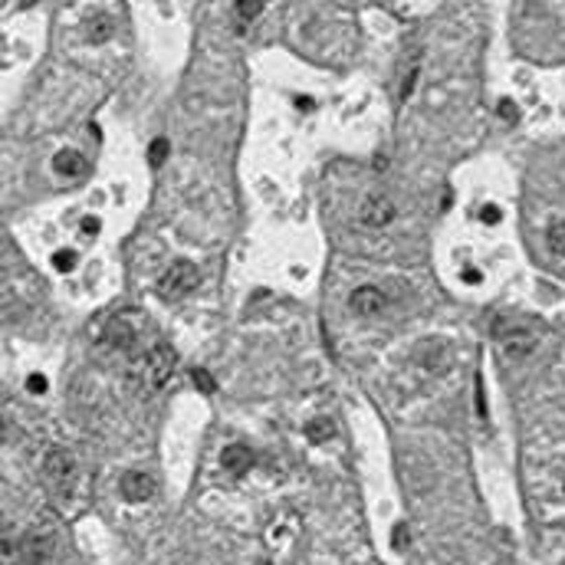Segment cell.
<instances>
[{
	"label": "cell",
	"instance_id": "ffe728a7",
	"mask_svg": "<svg viewBox=\"0 0 565 565\" xmlns=\"http://www.w3.org/2000/svg\"><path fill=\"white\" fill-rule=\"evenodd\" d=\"M194 385L201 388L204 395H210V391H214V381H210V375L204 372V368H197V372H194Z\"/></svg>",
	"mask_w": 565,
	"mask_h": 565
},
{
	"label": "cell",
	"instance_id": "7c38bea8",
	"mask_svg": "<svg viewBox=\"0 0 565 565\" xmlns=\"http://www.w3.org/2000/svg\"><path fill=\"white\" fill-rule=\"evenodd\" d=\"M112 33H115V23H112L109 16H96V20H89V27H86L89 43H105Z\"/></svg>",
	"mask_w": 565,
	"mask_h": 565
},
{
	"label": "cell",
	"instance_id": "52a82bcc",
	"mask_svg": "<svg viewBox=\"0 0 565 565\" xmlns=\"http://www.w3.org/2000/svg\"><path fill=\"white\" fill-rule=\"evenodd\" d=\"M119 493L125 503H148L155 496V480L151 474H142V470H129V474L119 480Z\"/></svg>",
	"mask_w": 565,
	"mask_h": 565
},
{
	"label": "cell",
	"instance_id": "277c9868",
	"mask_svg": "<svg viewBox=\"0 0 565 565\" xmlns=\"http://www.w3.org/2000/svg\"><path fill=\"white\" fill-rule=\"evenodd\" d=\"M14 555L27 565H43L53 555V533L49 529H27L16 539Z\"/></svg>",
	"mask_w": 565,
	"mask_h": 565
},
{
	"label": "cell",
	"instance_id": "7a4b0ae2",
	"mask_svg": "<svg viewBox=\"0 0 565 565\" xmlns=\"http://www.w3.org/2000/svg\"><path fill=\"white\" fill-rule=\"evenodd\" d=\"M201 282V269L194 267L191 260H175L171 267L164 269V276L158 280V293L164 299H181L188 296L191 289H197Z\"/></svg>",
	"mask_w": 565,
	"mask_h": 565
},
{
	"label": "cell",
	"instance_id": "5bb4252c",
	"mask_svg": "<svg viewBox=\"0 0 565 565\" xmlns=\"http://www.w3.org/2000/svg\"><path fill=\"white\" fill-rule=\"evenodd\" d=\"M76 263H79V256H76V250H69V247H63V250L53 253V267L60 269V273H69V269H76Z\"/></svg>",
	"mask_w": 565,
	"mask_h": 565
},
{
	"label": "cell",
	"instance_id": "2e32d148",
	"mask_svg": "<svg viewBox=\"0 0 565 565\" xmlns=\"http://www.w3.org/2000/svg\"><path fill=\"white\" fill-rule=\"evenodd\" d=\"M549 247L559 253V256H565V221H555L549 227Z\"/></svg>",
	"mask_w": 565,
	"mask_h": 565
},
{
	"label": "cell",
	"instance_id": "4fadbf2b",
	"mask_svg": "<svg viewBox=\"0 0 565 565\" xmlns=\"http://www.w3.org/2000/svg\"><path fill=\"white\" fill-rule=\"evenodd\" d=\"M332 434H335V424H332L329 417H315V421L306 424V437H309L313 444H322V441H329Z\"/></svg>",
	"mask_w": 565,
	"mask_h": 565
},
{
	"label": "cell",
	"instance_id": "5b68a950",
	"mask_svg": "<svg viewBox=\"0 0 565 565\" xmlns=\"http://www.w3.org/2000/svg\"><path fill=\"white\" fill-rule=\"evenodd\" d=\"M348 309L355 315H381L388 309V293L381 286H358L348 296Z\"/></svg>",
	"mask_w": 565,
	"mask_h": 565
},
{
	"label": "cell",
	"instance_id": "d4e9b609",
	"mask_svg": "<svg viewBox=\"0 0 565 565\" xmlns=\"http://www.w3.org/2000/svg\"><path fill=\"white\" fill-rule=\"evenodd\" d=\"M256 565H273V562H269V559H260V562H256Z\"/></svg>",
	"mask_w": 565,
	"mask_h": 565
},
{
	"label": "cell",
	"instance_id": "8992f818",
	"mask_svg": "<svg viewBox=\"0 0 565 565\" xmlns=\"http://www.w3.org/2000/svg\"><path fill=\"white\" fill-rule=\"evenodd\" d=\"M358 221L365 223V227H385V223L395 221V204H391V197L385 194H368L365 201H362V208H358Z\"/></svg>",
	"mask_w": 565,
	"mask_h": 565
},
{
	"label": "cell",
	"instance_id": "30bf717a",
	"mask_svg": "<svg viewBox=\"0 0 565 565\" xmlns=\"http://www.w3.org/2000/svg\"><path fill=\"white\" fill-rule=\"evenodd\" d=\"M53 171L60 178H79V175H86V158L73 148H63L53 155Z\"/></svg>",
	"mask_w": 565,
	"mask_h": 565
},
{
	"label": "cell",
	"instance_id": "e0dca14e",
	"mask_svg": "<svg viewBox=\"0 0 565 565\" xmlns=\"http://www.w3.org/2000/svg\"><path fill=\"white\" fill-rule=\"evenodd\" d=\"M417 73H421V66H417V60L408 66V73H404V79H401V92H398V99H408L411 96V89H414V82H417Z\"/></svg>",
	"mask_w": 565,
	"mask_h": 565
},
{
	"label": "cell",
	"instance_id": "8fae6325",
	"mask_svg": "<svg viewBox=\"0 0 565 565\" xmlns=\"http://www.w3.org/2000/svg\"><path fill=\"white\" fill-rule=\"evenodd\" d=\"M105 339L115 345V348H132L135 339H138V329H135L129 319H112L109 329H105Z\"/></svg>",
	"mask_w": 565,
	"mask_h": 565
},
{
	"label": "cell",
	"instance_id": "ac0fdd59",
	"mask_svg": "<svg viewBox=\"0 0 565 565\" xmlns=\"http://www.w3.org/2000/svg\"><path fill=\"white\" fill-rule=\"evenodd\" d=\"M168 138H155L151 142V148H148V164H164V158H168Z\"/></svg>",
	"mask_w": 565,
	"mask_h": 565
},
{
	"label": "cell",
	"instance_id": "ba28073f",
	"mask_svg": "<svg viewBox=\"0 0 565 565\" xmlns=\"http://www.w3.org/2000/svg\"><path fill=\"white\" fill-rule=\"evenodd\" d=\"M496 339L503 342V348L509 355H526L535 342L533 332H526L522 326H503V322H496Z\"/></svg>",
	"mask_w": 565,
	"mask_h": 565
},
{
	"label": "cell",
	"instance_id": "d6986e66",
	"mask_svg": "<svg viewBox=\"0 0 565 565\" xmlns=\"http://www.w3.org/2000/svg\"><path fill=\"white\" fill-rule=\"evenodd\" d=\"M46 388L49 385H46L43 375H30V378H27V391H30V395H46Z\"/></svg>",
	"mask_w": 565,
	"mask_h": 565
},
{
	"label": "cell",
	"instance_id": "9c48e42d",
	"mask_svg": "<svg viewBox=\"0 0 565 565\" xmlns=\"http://www.w3.org/2000/svg\"><path fill=\"white\" fill-rule=\"evenodd\" d=\"M221 463H223V470H227V474L243 476L253 467V450H250V447H243V444H230L221 454Z\"/></svg>",
	"mask_w": 565,
	"mask_h": 565
},
{
	"label": "cell",
	"instance_id": "9a60e30c",
	"mask_svg": "<svg viewBox=\"0 0 565 565\" xmlns=\"http://www.w3.org/2000/svg\"><path fill=\"white\" fill-rule=\"evenodd\" d=\"M263 7H267L263 0H240V3H237V16L247 23V20H253V16L263 14Z\"/></svg>",
	"mask_w": 565,
	"mask_h": 565
},
{
	"label": "cell",
	"instance_id": "6da1fadb",
	"mask_svg": "<svg viewBox=\"0 0 565 565\" xmlns=\"http://www.w3.org/2000/svg\"><path fill=\"white\" fill-rule=\"evenodd\" d=\"M43 474H46V483L53 487L56 496H69L76 487V461L69 450H63V447H53L49 454H46L43 461Z\"/></svg>",
	"mask_w": 565,
	"mask_h": 565
},
{
	"label": "cell",
	"instance_id": "44dd1931",
	"mask_svg": "<svg viewBox=\"0 0 565 565\" xmlns=\"http://www.w3.org/2000/svg\"><path fill=\"white\" fill-rule=\"evenodd\" d=\"M496 109H500V115H503L506 122H516V105L509 102V99H503V102L496 105Z\"/></svg>",
	"mask_w": 565,
	"mask_h": 565
},
{
	"label": "cell",
	"instance_id": "cb8c5ba5",
	"mask_svg": "<svg viewBox=\"0 0 565 565\" xmlns=\"http://www.w3.org/2000/svg\"><path fill=\"white\" fill-rule=\"evenodd\" d=\"M82 234H89V237L99 234V221H96V217H86V221H82Z\"/></svg>",
	"mask_w": 565,
	"mask_h": 565
},
{
	"label": "cell",
	"instance_id": "603a6c76",
	"mask_svg": "<svg viewBox=\"0 0 565 565\" xmlns=\"http://www.w3.org/2000/svg\"><path fill=\"white\" fill-rule=\"evenodd\" d=\"M496 221H500V210L493 208V204H487L483 208V223H496Z\"/></svg>",
	"mask_w": 565,
	"mask_h": 565
},
{
	"label": "cell",
	"instance_id": "3957f363",
	"mask_svg": "<svg viewBox=\"0 0 565 565\" xmlns=\"http://www.w3.org/2000/svg\"><path fill=\"white\" fill-rule=\"evenodd\" d=\"M178 368V355H175V348L171 345H151L148 352H145V381L148 388H164L171 381V375Z\"/></svg>",
	"mask_w": 565,
	"mask_h": 565
},
{
	"label": "cell",
	"instance_id": "7402d4cb",
	"mask_svg": "<svg viewBox=\"0 0 565 565\" xmlns=\"http://www.w3.org/2000/svg\"><path fill=\"white\" fill-rule=\"evenodd\" d=\"M476 411H480V417H487V401H483V381L476 378Z\"/></svg>",
	"mask_w": 565,
	"mask_h": 565
}]
</instances>
